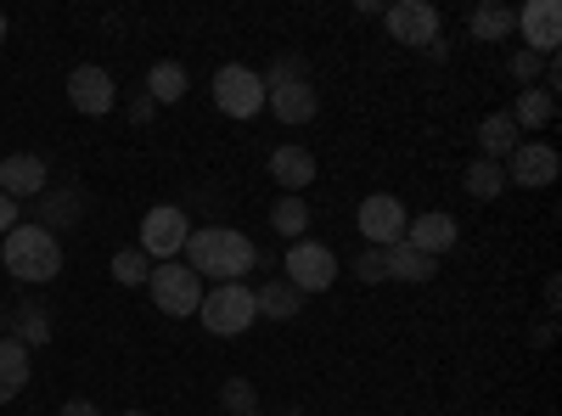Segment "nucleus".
I'll use <instances>...</instances> for the list:
<instances>
[{
    "label": "nucleus",
    "mask_w": 562,
    "mask_h": 416,
    "mask_svg": "<svg viewBox=\"0 0 562 416\" xmlns=\"http://www.w3.org/2000/svg\"><path fill=\"white\" fill-rule=\"evenodd\" d=\"M501 169H506V187L546 192L551 180L562 175V158H557V147H546V142H518V153H512Z\"/></svg>",
    "instance_id": "nucleus-10"
},
{
    "label": "nucleus",
    "mask_w": 562,
    "mask_h": 416,
    "mask_svg": "<svg viewBox=\"0 0 562 416\" xmlns=\"http://www.w3.org/2000/svg\"><path fill=\"white\" fill-rule=\"evenodd\" d=\"M461 187H467V198L490 203V198H501V192H506V169H501V164H490V158H479L473 169H467Z\"/></svg>",
    "instance_id": "nucleus-27"
},
{
    "label": "nucleus",
    "mask_w": 562,
    "mask_h": 416,
    "mask_svg": "<svg viewBox=\"0 0 562 416\" xmlns=\"http://www.w3.org/2000/svg\"><path fill=\"white\" fill-rule=\"evenodd\" d=\"M85 209H90V198H85L79 187H63V192L45 187V192H40V209H34V225H45V231L57 237V225H74Z\"/></svg>",
    "instance_id": "nucleus-17"
},
{
    "label": "nucleus",
    "mask_w": 562,
    "mask_h": 416,
    "mask_svg": "<svg viewBox=\"0 0 562 416\" xmlns=\"http://www.w3.org/2000/svg\"><path fill=\"white\" fill-rule=\"evenodd\" d=\"M383 254H389V276H394V282H434V276H439V259L416 254V248H405V243H394V248H383Z\"/></svg>",
    "instance_id": "nucleus-23"
},
{
    "label": "nucleus",
    "mask_w": 562,
    "mask_h": 416,
    "mask_svg": "<svg viewBox=\"0 0 562 416\" xmlns=\"http://www.w3.org/2000/svg\"><path fill=\"white\" fill-rule=\"evenodd\" d=\"M124 416H147V411H124Z\"/></svg>",
    "instance_id": "nucleus-38"
},
{
    "label": "nucleus",
    "mask_w": 562,
    "mask_h": 416,
    "mask_svg": "<svg viewBox=\"0 0 562 416\" xmlns=\"http://www.w3.org/2000/svg\"><path fill=\"white\" fill-rule=\"evenodd\" d=\"M265 108H270L281 124H310V119L321 113V97H315V85H310V79H293V85L265 90Z\"/></svg>",
    "instance_id": "nucleus-16"
},
{
    "label": "nucleus",
    "mask_w": 562,
    "mask_h": 416,
    "mask_svg": "<svg viewBox=\"0 0 562 416\" xmlns=\"http://www.w3.org/2000/svg\"><path fill=\"white\" fill-rule=\"evenodd\" d=\"M7 29H12V23H7V12H0V45H7Z\"/></svg>",
    "instance_id": "nucleus-36"
},
{
    "label": "nucleus",
    "mask_w": 562,
    "mask_h": 416,
    "mask_svg": "<svg viewBox=\"0 0 562 416\" xmlns=\"http://www.w3.org/2000/svg\"><path fill=\"white\" fill-rule=\"evenodd\" d=\"M248 416H265V411H248Z\"/></svg>",
    "instance_id": "nucleus-39"
},
{
    "label": "nucleus",
    "mask_w": 562,
    "mask_h": 416,
    "mask_svg": "<svg viewBox=\"0 0 562 416\" xmlns=\"http://www.w3.org/2000/svg\"><path fill=\"white\" fill-rule=\"evenodd\" d=\"M7 327H12V344H23V349H45V344H52V310H40V304L29 299V304L7 310Z\"/></svg>",
    "instance_id": "nucleus-19"
},
{
    "label": "nucleus",
    "mask_w": 562,
    "mask_h": 416,
    "mask_svg": "<svg viewBox=\"0 0 562 416\" xmlns=\"http://www.w3.org/2000/svg\"><path fill=\"white\" fill-rule=\"evenodd\" d=\"M259 79H265V90H276V85H293V79H310V63L288 52V57H276V63H270Z\"/></svg>",
    "instance_id": "nucleus-30"
},
{
    "label": "nucleus",
    "mask_w": 562,
    "mask_h": 416,
    "mask_svg": "<svg viewBox=\"0 0 562 416\" xmlns=\"http://www.w3.org/2000/svg\"><path fill=\"white\" fill-rule=\"evenodd\" d=\"M0 333H7V304H0Z\"/></svg>",
    "instance_id": "nucleus-37"
},
{
    "label": "nucleus",
    "mask_w": 562,
    "mask_h": 416,
    "mask_svg": "<svg viewBox=\"0 0 562 416\" xmlns=\"http://www.w3.org/2000/svg\"><path fill=\"white\" fill-rule=\"evenodd\" d=\"M45 187H52V164H45L40 153H12V158H0V192H7L12 203L40 198Z\"/></svg>",
    "instance_id": "nucleus-13"
},
{
    "label": "nucleus",
    "mask_w": 562,
    "mask_h": 416,
    "mask_svg": "<svg viewBox=\"0 0 562 416\" xmlns=\"http://www.w3.org/2000/svg\"><path fill=\"white\" fill-rule=\"evenodd\" d=\"M147 293H153V304H158L169 321L198 315V304H203V276L186 265V259H164V265H153V276H147Z\"/></svg>",
    "instance_id": "nucleus-4"
},
{
    "label": "nucleus",
    "mask_w": 562,
    "mask_h": 416,
    "mask_svg": "<svg viewBox=\"0 0 562 416\" xmlns=\"http://www.w3.org/2000/svg\"><path fill=\"white\" fill-rule=\"evenodd\" d=\"M68 102H74L85 119H102V113H113V108H119V85H113V74H108V68L79 63V68L68 74Z\"/></svg>",
    "instance_id": "nucleus-11"
},
{
    "label": "nucleus",
    "mask_w": 562,
    "mask_h": 416,
    "mask_svg": "<svg viewBox=\"0 0 562 416\" xmlns=\"http://www.w3.org/2000/svg\"><path fill=\"white\" fill-rule=\"evenodd\" d=\"M355 225H360V237H366L371 248H394V243H405L411 214H405V203H400L394 192H371V198L360 203Z\"/></svg>",
    "instance_id": "nucleus-8"
},
{
    "label": "nucleus",
    "mask_w": 562,
    "mask_h": 416,
    "mask_svg": "<svg viewBox=\"0 0 562 416\" xmlns=\"http://www.w3.org/2000/svg\"><path fill=\"white\" fill-rule=\"evenodd\" d=\"M518 124H512V113H490L484 124H479V153L490 158V164H506L512 153H518Z\"/></svg>",
    "instance_id": "nucleus-20"
},
{
    "label": "nucleus",
    "mask_w": 562,
    "mask_h": 416,
    "mask_svg": "<svg viewBox=\"0 0 562 416\" xmlns=\"http://www.w3.org/2000/svg\"><path fill=\"white\" fill-rule=\"evenodd\" d=\"M153 113H158V102H153V97H147V90H140V97H135V102H130V124H147V119H153Z\"/></svg>",
    "instance_id": "nucleus-33"
},
{
    "label": "nucleus",
    "mask_w": 562,
    "mask_h": 416,
    "mask_svg": "<svg viewBox=\"0 0 562 416\" xmlns=\"http://www.w3.org/2000/svg\"><path fill=\"white\" fill-rule=\"evenodd\" d=\"M198 321H203L214 338H237V333H248L254 321H259V310H254V288H248V282H214V293H203V304H198Z\"/></svg>",
    "instance_id": "nucleus-3"
},
{
    "label": "nucleus",
    "mask_w": 562,
    "mask_h": 416,
    "mask_svg": "<svg viewBox=\"0 0 562 416\" xmlns=\"http://www.w3.org/2000/svg\"><path fill=\"white\" fill-rule=\"evenodd\" d=\"M186 90H192V79H186V68L180 63H153L147 68V97L153 102H186Z\"/></svg>",
    "instance_id": "nucleus-24"
},
{
    "label": "nucleus",
    "mask_w": 562,
    "mask_h": 416,
    "mask_svg": "<svg viewBox=\"0 0 562 416\" xmlns=\"http://www.w3.org/2000/svg\"><path fill=\"white\" fill-rule=\"evenodd\" d=\"M473 34H479V40H506V34H518V12L501 7V0H484V7L473 12Z\"/></svg>",
    "instance_id": "nucleus-26"
},
{
    "label": "nucleus",
    "mask_w": 562,
    "mask_h": 416,
    "mask_svg": "<svg viewBox=\"0 0 562 416\" xmlns=\"http://www.w3.org/2000/svg\"><path fill=\"white\" fill-rule=\"evenodd\" d=\"M506 68H512V79H518V85L529 90V85L546 74V57H535V52H512V63H506Z\"/></svg>",
    "instance_id": "nucleus-32"
},
{
    "label": "nucleus",
    "mask_w": 562,
    "mask_h": 416,
    "mask_svg": "<svg viewBox=\"0 0 562 416\" xmlns=\"http://www.w3.org/2000/svg\"><path fill=\"white\" fill-rule=\"evenodd\" d=\"M281 270H288V282L299 288V293H326L338 282V254L326 248V243H293L288 254H281Z\"/></svg>",
    "instance_id": "nucleus-6"
},
{
    "label": "nucleus",
    "mask_w": 562,
    "mask_h": 416,
    "mask_svg": "<svg viewBox=\"0 0 562 416\" xmlns=\"http://www.w3.org/2000/svg\"><path fill=\"white\" fill-rule=\"evenodd\" d=\"M506 113H512V124H518V135L524 130H546L557 119V97H551V90H540V85H529V90H518V102H512Z\"/></svg>",
    "instance_id": "nucleus-21"
},
{
    "label": "nucleus",
    "mask_w": 562,
    "mask_h": 416,
    "mask_svg": "<svg viewBox=\"0 0 562 416\" xmlns=\"http://www.w3.org/2000/svg\"><path fill=\"white\" fill-rule=\"evenodd\" d=\"M518 34L529 40L524 52L557 57V45H562V7H557V0H529V7L518 12Z\"/></svg>",
    "instance_id": "nucleus-12"
},
{
    "label": "nucleus",
    "mask_w": 562,
    "mask_h": 416,
    "mask_svg": "<svg viewBox=\"0 0 562 416\" xmlns=\"http://www.w3.org/2000/svg\"><path fill=\"white\" fill-rule=\"evenodd\" d=\"M383 23H389L394 45H416V52H434L439 45V12L428 0H394V7H383Z\"/></svg>",
    "instance_id": "nucleus-9"
},
{
    "label": "nucleus",
    "mask_w": 562,
    "mask_h": 416,
    "mask_svg": "<svg viewBox=\"0 0 562 416\" xmlns=\"http://www.w3.org/2000/svg\"><path fill=\"white\" fill-rule=\"evenodd\" d=\"M254 310L270 315V321H293V315H304V293L288 282V276H270V282H259V293H254Z\"/></svg>",
    "instance_id": "nucleus-18"
},
{
    "label": "nucleus",
    "mask_w": 562,
    "mask_h": 416,
    "mask_svg": "<svg viewBox=\"0 0 562 416\" xmlns=\"http://www.w3.org/2000/svg\"><path fill=\"white\" fill-rule=\"evenodd\" d=\"M186 237H192V214H186V203H158V209H147V220H140V254H147L153 265L180 259Z\"/></svg>",
    "instance_id": "nucleus-5"
},
{
    "label": "nucleus",
    "mask_w": 562,
    "mask_h": 416,
    "mask_svg": "<svg viewBox=\"0 0 562 416\" xmlns=\"http://www.w3.org/2000/svg\"><path fill=\"white\" fill-rule=\"evenodd\" d=\"M214 108L225 119H254L265 108V79L254 68H243V63H225L214 74Z\"/></svg>",
    "instance_id": "nucleus-7"
},
{
    "label": "nucleus",
    "mask_w": 562,
    "mask_h": 416,
    "mask_svg": "<svg viewBox=\"0 0 562 416\" xmlns=\"http://www.w3.org/2000/svg\"><path fill=\"white\" fill-rule=\"evenodd\" d=\"M18 225V203L7 198V192H0V237H7V231Z\"/></svg>",
    "instance_id": "nucleus-34"
},
{
    "label": "nucleus",
    "mask_w": 562,
    "mask_h": 416,
    "mask_svg": "<svg viewBox=\"0 0 562 416\" xmlns=\"http://www.w3.org/2000/svg\"><path fill=\"white\" fill-rule=\"evenodd\" d=\"M23 389H29V349L0 338V405H12Z\"/></svg>",
    "instance_id": "nucleus-22"
},
{
    "label": "nucleus",
    "mask_w": 562,
    "mask_h": 416,
    "mask_svg": "<svg viewBox=\"0 0 562 416\" xmlns=\"http://www.w3.org/2000/svg\"><path fill=\"white\" fill-rule=\"evenodd\" d=\"M270 231H276V237H288V243H304V231H310V203L281 192L276 209H270Z\"/></svg>",
    "instance_id": "nucleus-25"
},
{
    "label": "nucleus",
    "mask_w": 562,
    "mask_h": 416,
    "mask_svg": "<svg viewBox=\"0 0 562 416\" xmlns=\"http://www.w3.org/2000/svg\"><path fill=\"white\" fill-rule=\"evenodd\" d=\"M57 416H102V411H97V405H90V400H68V405H63Z\"/></svg>",
    "instance_id": "nucleus-35"
},
{
    "label": "nucleus",
    "mask_w": 562,
    "mask_h": 416,
    "mask_svg": "<svg viewBox=\"0 0 562 416\" xmlns=\"http://www.w3.org/2000/svg\"><path fill=\"white\" fill-rule=\"evenodd\" d=\"M456 237H461V225H456V214H445V209H434V214H422V220H411V225H405V248L428 254V259L450 254V248H456Z\"/></svg>",
    "instance_id": "nucleus-14"
},
{
    "label": "nucleus",
    "mask_w": 562,
    "mask_h": 416,
    "mask_svg": "<svg viewBox=\"0 0 562 416\" xmlns=\"http://www.w3.org/2000/svg\"><path fill=\"white\" fill-rule=\"evenodd\" d=\"M355 282H366V288L389 282V254H383V248H366V254L355 259Z\"/></svg>",
    "instance_id": "nucleus-31"
},
{
    "label": "nucleus",
    "mask_w": 562,
    "mask_h": 416,
    "mask_svg": "<svg viewBox=\"0 0 562 416\" xmlns=\"http://www.w3.org/2000/svg\"><path fill=\"white\" fill-rule=\"evenodd\" d=\"M270 180H276L288 198H304L310 180H315V153H310V147H293V142L276 147V153H270Z\"/></svg>",
    "instance_id": "nucleus-15"
},
{
    "label": "nucleus",
    "mask_w": 562,
    "mask_h": 416,
    "mask_svg": "<svg viewBox=\"0 0 562 416\" xmlns=\"http://www.w3.org/2000/svg\"><path fill=\"white\" fill-rule=\"evenodd\" d=\"M0 265H7L18 282L45 288V282H57V270H63V243L45 225H23L18 220L7 231V243H0Z\"/></svg>",
    "instance_id": "nucleus-2"
},
{
    "label": "nucleus",
    "mask_w": 562,
    "mask_h": 416,
    "mask_svg": "<svg viewBox=\"0 0 562 416\" xmlns=\"http://www.w3.org/2000/svg\"><path fill=\"white\" fill-rule=\"evenodd\" d=\"M220 411H225V416H248V411H259V389H254L248 378H225V383H220Z\"/></svg>",
    "instance_id": "nucleus-29"
},
{
    "label": "nucleus",
    "mask_w": 562,
    "mask_h": 416,
    "mask_svg": "<svg viewBox=\"0 0 562 416\" xmlns=\"http://www.w3.org/2000/svg\"><path fill=\"white\" fill-rule=\"evenodd\" d=\"M108 270H113V282H119V288H147V276H153V259L140 254V248H119Z\"/></svg>",
    "instance_id": "nucleus-28"
},
{
    "label": "nucleus",
    "mask_w": 562,
    "mask_h": 416,
    "mask_svg": "<svg viewBox=\"0 0 562 416\" xmlns=\"http://www.w3.org/2000/svg\"><path fill=\"white\" fill-rule=\"evenodd\" d=\"M180 259L192 265L198 276H214V282H243V276L254 270V259H259V248L243 237L237 225H192Z\"/></svg>",
    "instance_id": "nucleus-1"
}]
</instances>
